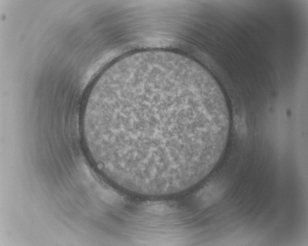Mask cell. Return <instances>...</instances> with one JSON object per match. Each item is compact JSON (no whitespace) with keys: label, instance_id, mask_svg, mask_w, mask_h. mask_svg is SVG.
<instances>
[{"label":"cell","instance_id":"1","mask_svg":"<svg viewBox=\"0 0 308 246\" xmlns=\"http://www.w3.org/2000/svg\"><path fill=\"white\" fill-rule=\"evenodd\" d=\"M84 123L105 168L128 183L151 188L187 186L204 179L230 127L215 87L162 67L115 79Z\"/></svg>","mask_w":308,"mask_h":246}]
</instances>
